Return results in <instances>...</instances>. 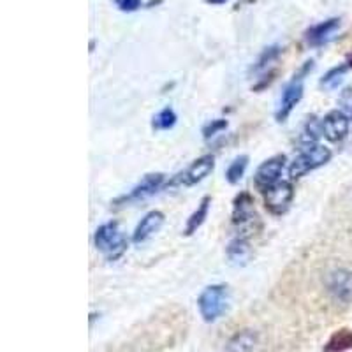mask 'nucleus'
<instances>
[{
    "instance_id": "nucleus-8",
    "label": "nucleus",
    "mask_w": 352,
    "mask_h": 352,
    "mask_svg": "<svg viewBox=\"0 0 352 352\" xmlns=\"http://www.w3.org/2000/svg\"><path fill=\"white\" fill-rule=\"evenodd\" d=\"M215 169V157L213 155H203L196 159L190 166H187L185 171L180 175H176L173 178L171 185H178V187H194V185L201 184L206 180Z\"/></svg>"
},
{
    "instance_id": "nucleus-19",
    "label": "nucleus",
    "mask_w": 352,
    "mask_h": 352,
    "mask_svg": "<svg viewBox=\"0 0 352 352\" xmlns=\"http://www.w3.org/2000/svg\"><path fill=\"white\" fill-rule=\"evenodd\" d=\"M322 134V129H320V120H317V116H308L307 124H305L303 131H301V148L303 146H310V144L319 143V138Z\"/></svg>"
},
{
    "instance_id": "nucleus-3",
    "label": "nucleus",
    "mask_w": 352,
    "mask_h": 352,
    "mask_svg": "<svg viewBox=\"0 0 352 352\" xmlns=\"http://www.w3.org/2000/svg\"><path fill=\"white\" fill-rule=\"evenodd\" d=\"M312 69L314 60H307L301 65L300 71L291 78V81H287L285 87L282 88L280 99H278V104H276L275 109V120L278 124H284L289 116H291V113L294 111V108L301 102L305 94V80L312 72Z\"/></svg>"
},
{
    "instance_id": "nucleus-27",
    "label": "nucleus",
    "mask_w": 352,
    "mask_h": 352,
    "mask_svg": "<svg viewBox=\"0 0 352 352\" xmlns=\"http://www.w3.org/2000/svg\"><path fill=\"white\" fill-rule=\"evenodd\" d=\"M347 64H349V67H352V56H351V60H349Z\"/></svg>"
},
{
    "instance_id": "nucleus-10",
    "label": "nucleus",
    "mask_w": 352,
    "mask_h": 352,
    "mask_svg": "<svg viewBox=\"0 0 352 352\" xmlns=\"http://www.w3.org/2000/svg\"><path fill=\"white\" fill-rule=\"evenodd\" d=\"M326 291L329 292V296L338 303H351L352 301V272L345 268L331 270L328 275L324 276Z\"/></svg>"
},
{
    "instance_id": "nucleus-22",
    "label": "nucleus",
    "mask_w": 352,
    "mask_h": 352,
    "mask_svg": "<svg viewBox=\"0 0 352 352\" xmlns=\"http://www.w3.org/2000/svg\"><path fill=\"white\" fill-rule=\"evenodd\" d=\"M349 69H351L349 67V64H340L331 67L328 72H326L324 76H322V80H320V87H324L326 90H333V88H336L342 81H344Z\"/></svg>"
},
{
    "instance_id": "nucleus-21",
    "label": "nucleus",
    "mask_w": 352,
    "mask_h": 352,
    "mask_svg": "<svg viewBox=\"0 0 352 352\" xmlns=\"http://www.w3.org/2000/svg\"><path fill=\"white\" fill-rule=\"evenodd\" d=\"M176 122H178V115L175 113V109L166 106L152 118V127L155 131H169V129L175 127Z\"/></svg>"
},
{
    "instance_id": "nucleus-12",
    "label": "nucleus",
    "mask_w": 352,
    "mask_h": 352,
    "mask_svg": "<svg viewBox=\"0 0 352 352\" xmlns=\"http://www.w3.org/2000/svg\"><path fill=\"white\" fill-rule=\"evenodd\" d=\"M164 222H166L164 213L159 212V210H152V212L146 213V215L138 222L136 229H134V232H132V241L138 245L148 241L150 238L155 236L157 232L162 229Z\"/></svg>"
},
{
    "instance_id": "nucleus-24",
    "label": "nucleus",
    "mask_w": 352,
    "mask_h": 352,
    "mask_svg": "<svg viewBox=\"0 0 352 352\" xmlns=\"http://www.w3.org/2000/svg\"><path fill=\"white\" fill-rule=\"evenodd\" d=\"M338 106H340V111L352 122V87H345L342 90L338 97Z\"/></svg>"
},
{
    "instance_id": "nucleus-16",
    "label": "nucleus",
    "mask_w": 352,
    "mask_h": 352,
    "mask_svg": "<svg viewBox=\"0 0 352 352\" xmlns=\"http://www.w3.org/2000/svg\"><path fill=\"white\" fill-rule=\"evenodd\" d=\"M282 55V48L278 44H273V46H268V48H264L263 53L257 56V60L254 62L252 65V72L257 74V76L266 78V74H275L273 71V65L276 64V60L280 58Z\"/></svg>"
},
{
    "instance_id": "nucleus-26",
    "label": "nucleus",
    "mask_w": 352,
    "mask_h": 352,
    "mask_svg": "<svg viewBox=\"0 0 352 352\" xmlns=\"http://www.w3.org/2000/svg\"><path fill=\"white\" fill-rule=\"evenodd\" d=\"M229 2V0H206V4H212V6H222Z\"/></svg>"
},
{
    "instance_id": "nucleus-14",
    "label": "nucleus",
    "mask_w": 352,
    "mask_h": 352,
    "mask_svg": "<svg viewBox=\"0 0 352 352\" xmlns=\"http://www.w3.org/2000/svg\"><path fill=\"white\" fill-rule=\"evenodd\" d=\"M226 257H228L229 264L234 268H245L254 257L252 245L248 241V238L234 236L226 247Z\"/></svg>"
},
{
    "instance_id": "nucleus-4",
    "label": "nucleus",
    "mask_w": 352,
    "mask_h": 352,
    "mask_svg": "<svg viewBox=\"0 0 352 352\" xmlns=\"http://www.w3.org/2000/svg\"><path fill=\"white\" fill-rule=\"evenodd\" d=\"M231 292L226 284H213L204 287L197 296V310L204 322H217L220 317L228 312Z\"/></svg>"
},
{
    "instance_id": "nucleus-15",
    "label": "nucleus",
    "mask_w": 352,
    "mask_h": 352,
    "mask_svg": "<svg viewBox=\"0 0 352 352\" xmlns=\"http://www.w3.org/2000/svg\"><path fill=\"white\" fill-rule=\"evenodd\" d=\"M259 344V335L254 329H241L234 333L226 344V352H254Z\"/></svg>"
},
{
    "instance_id": "nucleus-7",
    "label": "nucleus",
    "mask_w": 352,
    "mask_h": 352,
    "mask_svg": "<svg viewBox=\"0 0 352 352\" xmlns=\"http://www.w3.org/2000/svg\"><path fill=\"white\" fill-rule=\"evenodd\" d=\"M292 199H294V187L287 180H280L264 192V206L275 217L285 215L291 208Z\"/></svg>"
},
{
    "instance_id": "nucleus-1",
    "label": "nucleus",
    "mask_w": 352,
    "mask_h": 352,
    "mask_svg": "<svg viewBox=\"0 0 352 352\" xmlns=\"http://www.w3.org/2000/svg\"><path fill=\"white\" fill-rule=\"evenodd\" d=\"M231 226L236 232V236L250 238L261 231L263 222L256 210V201L250 196V192L243 190L238 194L232 201V213H231Z\"/></svg>"
},
{
    "instance_id": "nucleus-25",
    "label": "nucleus",
    "mask_w": 352,
    "mask_h": 352,
    "mask_svg": "<svg viewBox=\"0 0 352 352\" xmlns=\"http://www.w3.org/2000/svg\"><path fill=\"white\" fill-rule=\"evenodd\" d=\"M113 2L124 12H136L143 8V0H113Z\"/></svg>"
},
{
    "instance_id": "nucleus-11",
    "label": "nucleus",
    "mask_w": 352,
    "mask_h": 352,
    "mask_svg": "<svg viewBox=\"0 0 352 352\" xmlns=\"http://www.w3.org/2000/svg\"><path fill=\"white\" fill-rule=\"evenodd\" d=\"M320 129H322V136L333 143H340L349 136V129H351V120L340 111V109H333L326 113V116L320 120Z\"/></svg>"
},
{
    "instance_id": "nucleus-23",
    "label": "nucleus",
    "mask_w": 352,
    "mask_h": 352,
    "mask_svg": "<svg viewBox=\"0 0 352 352\" xmlns=\"http://www.w3.org/2000/svg\"><path fill=\"white\" fill-rule=\"evenodd\" d=\"M229 127V122L224 118H215V120L208 122V124L203 127V136L204 140H212V138L219 136L220 132H224Z\"/></svg>"
},
{
    "instance_id": "nucleus-2",
    "label": "nucleus",
    "mask_w": 352,
    "mask_h": 352,
    "mask_svg": "<svg viewBox=\"0 0 352 352\" xmlns=\"http://www.w3.org/2000/svg\"><path fill=\"white\" fill-rule=\"evenodd\" d=\"M94 245L97 252L109 263L120 259L129 248V240L120 229V224L116 220H109L96 229L94 232Z\"/></svg>"
},
{
    "instance_id": "nucleus-18",
    "label": "nucleus",
    "mask_w": 352,
    "mask_h": 352,
    "mask_svg": "<svg viewBox=\"0 0 352 352\" xmlns=\"http://www.w3.org/2000/svg\"><path fill=\"white\" fill-rule=\"evenodd\" d=\"M352 349V329L340 328L336 329L328 342L324 344L322 352H347Z\"/></svg>"
},
{
    "instance_id": "nucleus-9",
    "label": "nucleus",
    "mask_w": 352,
    "mask_h": 352,
    "mask_svg": "<svg viewBox=\"0 0 352 352\" xmlns=\"http://www.w3.org/2000/svg\"><path fill=\"white\" fill-rule=\"evenodd\" d=\"M285 155H273L268 160H264L263 164L257 168L256 175H254V185L259 192H266L268 188L276 185L280 182L282 173L285 169Z\"/></svg>"
},
{
    "instance_id": "nucleus-13",
    "label": "nucleus",
    "mask_w": 352,
    "mask_h": 352,
    "mask_svg": "<svg viewBox=\"0 0 352 352\" xmlns=\"http://www.w3.org/2000/svg\"><path fill=\"white\" fill-rule=\"evenodd\" d=\"M338 28H340V18H328V20L308 28L307 34H305V39H307L308 46L320 48V46H326L335 37Z\"/></svg>"
},
{
    "instance_id": "nucleus-6",
    "label": "nucleus",
    "mask_w": 352,
    "mask_h": 352,
    "mask_svg": "<svg viewBox=\"0 0 352 352\" xmlns=\"http://www.w3.org/2000/svg\"><path fill=\"white\" fill-rule=\"evenodd\" d=\"M164 184H166L164 173H150V175H144L143 180L138 182V184L134 185L127 194H124V196H120L118 199H115V204L122 206V204H132V203H140V201L148 199V197L155 196L160 188L164 187Z\"/></svg>"
},
{
    "instance_id": "nucleus-5",
    "label": "nucleus",
    "mask_w": 352,
    "mask_h": 352,
    "mask_svg": "<svg viewBox=\"0 0 352 352\" xmlns=\"http://www.w3.org/2000/svg\"><path fill=\"white\" fill-rule=\"evenodd\" d=\"M331 157V150L328 146H324V144L316 143L310 144V146H303L300 150V153L289 164V178L291 180H298L301 176L308 175V173L316 171V169L328 164Z\"/></svg>"
},
{
    "instance_id": "nucleus-17",
    "label": "nucleus",
    "mask_w": 352,
    "mask_h": 352,
    "mask_svg": "<svg viewBox=\"0 0 352 352\" xmlns=\"http://www.w3.org/2000/svg\"><path fill=\"white\" fill-rule=\"evenodd\" d=\"M210 208H212V197L204 196L197 204V208L187 219V224L184 228L185 236H192L194 232H197V229L204 224V220L208 219Z\"/></svg>"
},
{
    "instance_id": "nucleus-20",
    "label": "nucleus",
    "mask_w": 352,
    "mask_h": 352,
    "mask_svg": "<svg viewBox=\"0 0 352 352\" xmlns=\"http://www.w3.org/2000/svg\"><path fill=\"white\" fill-rule=\"evenodd\" d=\"M248 168V155H238L236 159H232L231 164L226 169V180L231 185L240 184L241 178L245 176Z\"/></svg>"
}]
</instances>
